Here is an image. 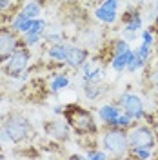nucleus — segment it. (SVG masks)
<instances>
[{
	"mask_svg": "<svg viewBox=\"0 0 158 160\" xmlns=\"http://www.w3.org/2000/svg\"><path fill=\"white\" fill-rule=\"evenodd\" d=\"M118 115L120 109L113 104H104L98 109V117L102 118V122L111 126V128H118Z\"/></svg>",
	"mask_w": 158,
	"mask_h": 160,
	"instance_id": "9d476101",
	"label": "nucleus"
},
{
	"mask_svg": "<svg viewBox=\"0 0 158 160\" xmlns=\"http://www.w3.org/2000/svg\"><path fill=\"white\" fill-rule=\"evenodd\" d=\"M31 55L27 49H15L11 53V57L6 60L4 64V71L9 75V77H18L22 71L27 68V62H29Z\"/></svg>",
	"mask_w": 158,
	"mask_h": 160,
	"instance_id": "39448f33",
	"label": "nucleus"
},
{
	"mask_svg": "<svg viewBox=\"0 0 158 160\" xmlns=\"http://www.w3.org/2000/svg\"><path fill=\"white\" fill-rule=\"evenodd\" d=\"M31 133V126L27 118L24 117H11L6 120L4 128H2V140H9V142H22L27 138Z\"/></svg>",
	"mask_w": 158,
	"mask_h": 160,
	"instance_id": "7ed1b4c3",
	"label": "nucleus"
},
{
	"mask_svg": "<svg viewBox=\"0 0 158 160\" xmlns=\"http://www.w3.org/2000/svg\"><path fill=\"white\" fill-rule=\"evenodd\" d=\"M64 115H66V120L71 126V129L77 131L78 135H87V133H95L96 131V124L91 117V113L86 109H82L78 106H67L64 109Z\"/></svg>",
	"mask_w": 158,
	"mask_h": 160,
	"instance_id": "f257e3e1",
	"label": "nucleus"
},
{
	"mask_svg": "<svg viewBox=\"0 0 158 160\" xmlns=\"http://www.w3.org/2000/svg\"><path fill=\"white\" fill-rule=\"evenodd\" d=\"M124 40H127V42H133V40L136 38V31H131V29H124Z\"/></svg>",
	"mask_w": 158,
	"mask_h": 160,
	"instance_id": "cd10ccee",
	"label": "nucleus"
},
{
	"mask_svg": "<svg viewBox=\"0 0 158 160\" xmlns=\"http://www.w3.org/2000/svg\"><path fill=\"white\" fill-rule=\"evenodd\" d=\"M133 2H135V4H138V6H140V4H144L146 0H133Z\"/></svg>",
	"mask_w": 158,
	"mask_h": 160,
	"instance_id": "473e14b6",
	"label": "nucleus"
},
{
	"mask_svg": "<svg viewBox=\"0 0 158 160\" xmlns=\"http://www.w3.org/2000/svg\"><path fill=\"white\" fill-rule=\"evenodd\" d=\"M127 49H131L127 40L122 38V40H116L115 42V55H120V53H124V51H127Z\"/></svg>",
	"mask_w": 158,
	"mask_h": 160,
	"instance_id": "5701e85b",
	"label": "nucleus"
},
{
	"mask_svg": "<svg viewBox=\"0 0 158 160\" xmlns=\"http://www.w3.org/2000/svg\"><path fill=\"white\" fill-rule=\"evenodd\" d=\"M151 80H153V86H155V89L158 91V69L153 71V75H151Z\"/></svg>",
	"mask_w": 158,
	"mask_h": 160,
	"instance_id": "c756f323",
	"label": "nucleus"
},
{
	"mask_svg": "<svg viewBox=\"0 0 158 160\" xmlns=\"http://www.w3.org/2000/svg\"><path fill=\"white\" fill-rule=\"evenodd\" d=\"M0 102H2V97H0Z\"/></svg>",
	"mask_w": 158,
	"mask_h": 160,
	"instance_id": "e433bc0d",
	"label": "nucleus"
},
{
	"mask_svg": "<svg viewBox=\"0 0 158 160\" xmlns=\"http://www.w3.org/2000/svg\"><path fill=\"white\" fill-rule=\"evenodd\" d=\"M0 140H2V129H0Z\"/></svg>",
	"mask_w": 158,
	"mask_h": 160,
	"instance_id": "f704fd0d",
	"label": "nucleus"
},
{
	"mask_svg": "<svg viewBox=\"0 0 158 160\" xmlns=\"http://www.w3.org/2000/svg\"><path fill=\"white\" fill-rule=\"evenodd\" d=\"M86 158H89V160H106L107 158V153H106V151H89V153H86Z\"/></svg>",
	"mask_w": 158,
	"mask_h": 160,
	"instance_id": "393cba45",
	"label": "nucleus"
},
{
	"mask_svg": "<svg viewBox=\"0 0 158 160\" xmlns=\"http://www.w3.org/2000/svg\"><path fill=\"white\" fill-rule=\"evenodd\" d=\"M29 18V17H27V15H26V13H24V11H20L18 15H17V17H15V18H13V22H11V29H18V26L20 24H22V22H24V20H27Z\"/></svg>",
	"mask_w": 158,
	"mask_h": 160,
	"instance_id": "b1692460",
	"label": "nucleus"
},
{
	"mask_svg": "<svg viewBox=\"0 0 158 160\" xmlns=\"http://www.w3.org/2000/svg\"><path fill=\"white\" fill-rule=\"evenodd\" d=\"M67 49H69L67 44H64V42H55V44L51 46V49H49V57L53 60H57V62H66Z\"/></svg>",
	"mask_w": 158,
	"mask_h": 160,
	"instance_id": "ddd939ff",
	"label": "nucleus"
},
{
	"mask_svg": "<svg viewBox=\"0 0 158 160\" xmlns=\"http://www.w3.org/2000/svg\"><path fill=\"white\" fill-rule=\"evenodd\" d=\"M44 35H40V33H27V35H24V44L26 46H37L40 40H42Z\"/></svg>",
	"mask_w": 158,
	"mask_h": 160,
	"instance_id": "4be33fe9",
	"label": "nucleus"
},
{
	"mask_svg": "<svg viewBox=\"0 0 158 160\" xmlns=\"http://www.w3.org/2000/svg\"><path fill=\"white\" fill-rule=\"evenodd\" d=\"M104 78V69L102 68H96V69H91L89 77L84 82H93V84H100V80Z\"/></svg>",
	"mask_w": 158,
	"mask_h": 160,
	"instance_id": "aec40b11",
	"label": "nucleus"
},
{
	"mask_svg": "<svg viewBox=\"0 0 158 160\" xmlns=\"http://www.w3.org/2000/svg\"><path fill=\"white\" fill-rule=\"evenodd\" d=\"M142 42L147 44V46H153V44H155V38H153V35H151V31L149 29L142 31Z\"/></svg>",
	"mask_w": 158,
	"mask_h": 160,
	"instance_id": "a878e982",
	"label": "nucleus"
},
{
	"mask_svg": "<svg viewBox=\"0 0 158 160\" xmlns=\"http://www.w3.org/2000/svg\"><path fill=\"white\" fill-rule=\"evenodd\" d=\"M155 9H156V13H158V0L155 2Z\"/></svg>",
	"mask_w": 158,
	"mask_h": 160,
	"instance_id": "72a5a7b5",
	"label": "nucleus"
},
{
	"mask_svg": "<svg viewBox=\"0 0 158 160\" xmlns=\"http://www.w3.org/2000/svg\"><path fill=\"white\" fill-rule=\"evenodd\" d=\"M47 40H53V42H60V35L55 33V35H47Z\"/></svg>",
	"mask_w": 158,
	"mask_h": 160,
	"instance_id": "2f4dec72",
	"label": "nucleus"
},
{
	"mask_svg": "<svg viewBox=\"0 0 158 160\" xmlns=\"http://www.w3.org/2000/svg\"><path fill=\"white\" fill-rule=\"evenodd\" d=\"M120 108L124 109V113H127L129 117H133L135 120H142L146 117V108L144 102L138 95L135 93H124L120 97Z\"/></svg>",
	"mask_w": 158,
	"mask_h": 160,
	"instance_id": "423d86ee",
	"label": "nucleus"
},
{
	"mask_svg": "<svg viewBox=\"0 0 158 160\" xmlns=\"http://www.w3.org/2000/svg\"><path fill=\"white\" fill-rule=\"evenodd\" d=\"M102 146L113 157H126L129 151V138L126 129L122 128H111L102 135Z\"/></svg>",
	"mask_w": 158,
	"mask_h": 160,
	"instance_id": "f03ea898",
	"label": "nucleus"
},
{
	"mask_svg": "<svg viewBox=\"0 0 158 160\" xmlns=\"http://www.w3.org/2000/svg\"><path fill=\"white\" fill-rule=\"evenodd\" d=\"M129 151L136 158H151L153 157V149H147V148H129Z\"/></svg>",
	"mask_w": 158,
	"mask_h": 160,
	"instance_id": "6ab92c4d",
	"label": "nucleus"
},
{
	"mask_svg": "<svg viewBox=\"0 0 158 160\" xmlns=\"http://www.w3.org/2000/svg\"><path fill=\"white\" fill-rule=\"evenodd\" d=\"M95 17H96V20L104 22V24H115L116 18H118L116 11H115V9H107V8H104L102 4L95 9Z\"/></svg>",
	"mask_w": 158,
	"mask_h": 160,
	"instance_id": "f8f14e48",
	"label": "nucleus"
},
{
	"mask_svg": "<svg viewBox=\"0 0 158 160\" xmlns=\"http://www.w3.org/2000/svg\"><path fill=\"white\" fill-rule=\"evenodd\" d=\"M64 109H66L64 106H55V108H53V111H55V115H62V113H64Z\"/></svg>",
	"mask_w": 158,
	"mask_h": 160,
	"instance_id": "7c9ffc66",
	"label": "nucleus"
},
{
	"mask_svg": "<svg viewBox=\"0 0 158 160\" xmlns=\"http://www.w3.org/2000/svg\"><path fill=\"white\" fill-rule=\"evenodd\" d=\"M102 6L104 8H107V9H118V6H120V0H102Z\"/></svg>",
	"mask_w": 158,
	"mask_h": 160,
	"instance_id": "bb28decb",
	"label": "nucleus"
},
{
	"mask_svg": "<svg viewBox=\"0 0 158 160\" xmlns=\"http://www.w3.org/2000/svg\"><path fill=\"white\" fill-rule=\"evenodd\" d=\"M146 64H147V62H146L144 58H140L138 55H136V53L133 51V57L129 58V62H127V68H126V69H127L129 73H135V71L142 69V68H144Z\"/></svg>",
	"mask_w": 158,
	"mask_h": 160,
	"instance_id": "a211bd4d",
	"label": "nucleus"
},
{
	"mask_svg": "<svg viewBox=\"0 0 158 160\" xmlns=\"http://www.w3.org/2000/svg\"><path fill=\"white\" fill-rule=\"evenodd\" d=\"M89 73H91V64H89V62H86V64L82 66V78L86 80L89 77Z\"/></svg>",
	"mask_w": 158,
	"mask_h": 160,
	"instance_id": "c85d7f7f",
	"label": "nucleus"
},
{
	"mask_svg": "<svg viewBox=\"0 0 158 160\" xmlns=\"http://www.w3.org/2000/svg\"><path fill=\"white\" fill-rule=\"evenodd\" d=\"M144 26V20H142V15L135 8L126 11L124 15V29H131V31H140Z\"/></svg>",
	"mask_w": 158,
	"mask_h": 160,
	"instance_id": "9b49d317",
	"label": "nucleus"
},
{
	"mask_svg": "<svg viewBox=\"0 0 158 160\" xmlns=\"http://www.w3.org/2000/svg\"><path fill=\"white\" fill-rule=\"evenodd\" d=\"M22 11H24L29 18H38V17H40V11H42V9H40V4H38V2L27 0V2H26V6L22 8Z\"/></svg>",
	"mask_w": 158,
	"mask_h": 160,
	"instance_id": "f3484780",
	"label": "nucleus"
},
{
	"mask_svg": "<svg viewBox=\"0 0 158 160\" xmlns=\"http://www.w3.org/2000/svg\"><path fill=\"white\" fill-rule=\"evenodd\" d=\"M69 86V78L66 77V75H62V73H58L55 78L51 80V86H49V89L53 91V93H58L60 89H66Z\"/></svg>",
	"mask_w": 158,
	"mask_h": 160,
	"instance_id": "dca6fc26",
	"label": "nucleus"
},
{
	"mask_svg": "<svg viewBox=\"0 0 158 160\" xmlns=\"http://www.w3.org/2000/svg\"><path fill=\"white\" fill-rule=\"evenodd\" d=\"M46 133L58 142H66L71 137V126L67 124V120H51L49 124H46Z\"/></svg>",
	"mask_w": 158,
	"mask_h": 160,
	"instance_id": "0eeeda50",
	"label": "nucleus"
},
{
	"mask_svg": "<svg viewBox=\"0 0 158 160\" xmlns=\"http://www.w3.org/2000/svg\"><path fill=\"white\" fill-rule=\"evenodd\" d=\"M131 57H133V49H127L124 53H120V55H115L113 60H111V68L115 71H124L127 68V62Z\"/></svg>",
	"mask_w": 158,
	"mask_h": 160,
	"instance_id": "4468645a",
	"label": "nucleus"
},
{
	"mask_svg": "<svg viewBox=\"0 0 158 160\" xmlns=\"http://www.w3.org/2000/svg\"><path fill=\"white\" fill-rule=\"evenodd\" d=\"M86 60H87V51L78 48V46H69L67 57H66V64H67L69 68L78 69V68H82V66L86 64Z\"/></svg>",
	"mask_w": 158,
	"mask_h": 160,
	"instance_id": "1a4fd4ad",
	"label": "nucleus"
},
{
	"mask_svg": "<svg viewBox=\"0 0 158 160\" xmlns=\"http://www.w3.org/2000/svg\"><path fill=\"white\" fill-rule=\"evenodd\" d=\"M18 49V40L11 31H0V62H6L11 57V53Z\"/></svg>",
	"mask_w": 158,
	"mask_h": 160,
	"instance_id": "6e6552de",
	"label": "nucleus"
},
{
	"mask_svg": "<svg viewBox=\"0 0 158 160\" xmlns=\"http://www.w3.org/2000/svg\"><path fill=\"white\" fill-rule=\"evenodd\" d=\"M127 138H129V146H131V148H147V149H155V144H156L155 131L151 129L149 126L131 128Z\"/></svg>",
	"mask_w": 158,
	"mask_h": 160,
	"instance_id": "20e7f679",
	"label": "nucleus"
},
{
	"mask_svg": "<svg viewBox=\"0 0 158 160\" xmlns=\"http://www.w3.org/2000/svg\"><path fill=\"white\" fill-rule=\"evenodd\" d=\"M100 93H102V88H100V84L84 82V95H86V98H89V100H96V98L100 97Z\"/></svg>",
	"mask_w": 158,
	"mask_h": 160,
	"instance_id": "2eb2a0df",
	"label": "nucleus"
},
{
	"mask_svg": "<svg viewBox=\"0 0 158 160\" xmlns=\"http://www.w3.org/2000/svg\"><path fill=\"white\" fill-rule=\"evenodd\" d=\"M133 124H135V118H133V117H129L127 113H120V115H118V128L127 129V128H131Z\"/></svg>",
	"mask_w": 158,
	"mask_h": 160,
	"instance_id": "412c9836",
	"label": "nucleus"
},
{
	"mask_svg": "<svg viewBox=\"0 0 158 160\" xmlns=\"http://www.w3.org/2000/svg\"><path fill=\"white\" fill-rule=\"evenodd\" d=\"M156 131H158V118H156Z\"/></svg>",
	"mask_w": 158,
	"mask_h": 160,
	"instance_id": "c9c22d12",
	"label": "nucleus"
}]
</instances>
